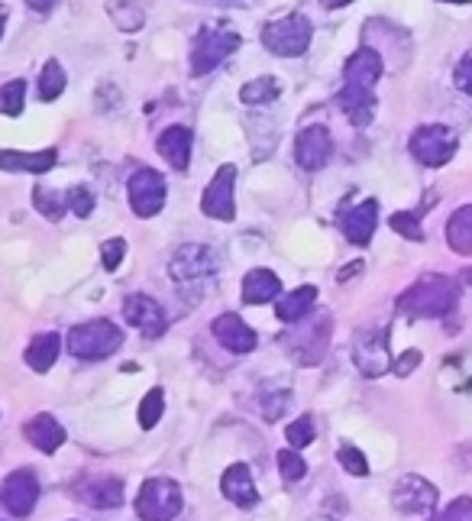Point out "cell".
Instances as JSON below:
<instances>
[{
	"label": "cell",
	"mask_w": 472,
	"mask_h": 521,
	"mask_svg": "<svg viewBox=\"0 0 472 521\" xmlns=\"http://www.w3.org/2000/svg\"><path fill=\"white\" fill-rule=\"evenodd\" d=\"M59 353H62V337L49 331V334H36L30 340L23 360H26V366L33 369V373H49V369L55 366V360H59Z\"/></svg>",
	"instance_id": "d4e9b609"
},
{
	"label": "cell",
	"mask_w": 472,
	"mask_h": 521,
	"mask_svg": "<svg viewBox=\"0 0 472 521\" xmlns=\"http://www.w3.org/2000/svg\"><path fill=\"white\" fill-rule=\"evenodd\" d=\"M65 85H68L65 68L59 65V59H49V62L43 65V72H39V98H43V101L62 98Z\"/></svg>",
	"instance_id": "4dcf8cb0"
},
{
	"label": "cell",
	"mask_w": 472,
	"mask_h": 521,
	"mask_svg": "<svg viewBox=\"0 0 472 521\" xmlns=\"http://www.w3.org/2000/svg\"><path fill=\"white\" fill-rule=\"evenodd\" d=\"M337 224L343 230V237L350 240L353 246H369L372 243V233L379 227V201L376 198H366L353 204V208H343Z\"/></svg>",
	"instance_id": "2e32d148"
},
{
	"label": "cell",
	"mask_w": 472,
	"mask_h": 521,
	"mask_svg": "<svg viewBox=\"0 0 472 521\" xmlns=\"http://www.w3.org/2000/svg\"><path fill=\"white\" fill-rule=\"evenodd\" d=\"M26 4H30V10H36V13H49L55 7V0H26Z\"/></svg>",
	"instance_id": "ee69618b"
},
{
	"label": "cell",
	"mask_w": 472,
	"mask_h": 521,
	"mask_svg": "<svg viewBox=\"0 0 472 521\" xmlns=\"http://www.w3.org/2000/svg\"><path fill=\"white\" fill-rule=\"evenodd\" d=\"M123 256H127V240L123 237H110L101 243V263L107 272H117L120 263H123Z\"/></svg>",
	"instance_id": "f35d334b"
},
{
	"label": "cell",
	"mask_w": 472,
	"mask_h": 521,
	"mask_svg": "<svg viewBox=\"0 0 472 521\" xmlns=\"http://www.w3.org/2000/svg\"><path fill=\"white\" fill-rule=\"evenodd\" d=\"M279 98H282V81L275 75L253 78L240 88V101L249 104V107H266V104H275Z\"/></svg>",
	"instance_id": "f1b7e54d"
},
{
	"label": "cell",
	"mask_w": 472,
	"mask_h": 521,
	"mask_svg": "<svg viewBox=\"0 0 472 521\" xmlns=\"http://www.w3.org/2000/svg\"><path fill=\"white\" fill-rule=\"evenodd\" d=\"M314 36V26L304 13H288L282 20H272L262 26V46L279 59H298L308 52Z\"/></svg>",
	"instance_id": "5b68a950"
},
{
	"label": "cell",
	"mask_w": 472,
	"mask_h": 521,
	"mask_svg": "<svg viewBox=\"0 0 472 521\" xmlns=\"http://www.w3.org/2000/svg\"><path fill=\"white\" fill-rule=\"evenodd\" d=\"M353 363L366 379H379L392 369V350H388V331H363L353 340Z\"/></svg>",
	"instance_id": "8fae6325"
},
{
	"label": "cell",
	"mask_w": 472,
	"mask_h": 521,
	"mask_svg": "<svg viewBox=\"0 0 472 521\" xmlns=\"http://www.w3.org/2000/svg\"><path fill=\"white\" fill-rule=\"evenodd\" d=\"M453 85L472 98V49L466 52L460 62H456V68H453Z\"/></svg>",
	"instance_id": "b9f144b4"
},
{
	"label": "cell",
	"mask_w": 472,
	"mask_h": 521,
	"mask_svg": "<svg viewBox=\"0 0 472 521\" xmlns=\"http://www.w3.org/2000/svg\"><path fill=\"white\" fill-rule=\"evenodd\" d=\"M456 146H460V140H456V133L450 127H443V123H427V127H418L411 133V143H408L411 156L427 169L447 166V162L456 156Z\"/></svg>",
	"instance_id": "ba28073f"
},
{
	"label": "cell",
	"mask_w": 472,
	"mask_h": 521,
	"mask_svg": "<svg viewBox=\"0 0 472 521\" xmlns=\"http://www.w3.org/2000/svg\"><path fill=\"white\" fill-rule=\"evenodd\" d=\"M211 331L220 340V347H227L230 353H253L259 344L256 331L240 318V314H220V318H214Z\"/></svg>",
	"instance_id": "d6986e66"
},
{
	"label": "cell",
	"mask_w": 472,
	"mask_h": 521,
	"mask_svg": "<svg viewBox=\"0 0 472 521\" xmlns=\"http://www.w3.org/2000/svg\"><path fill=\"white\" fill-rule=\"evenodd\" d=\"M385 72L382 56L376 49H356L343 65V88L337 94L340 111L353 127H369L376 117V85Z\"/></svg>",
	"instance_id": "6da1fadb"
},
{
	"label": "cell",
	"mask_w": 472,
	"mask_h": 521,
	"mask_svg": "<svg viewBox=\"0 0 472 521\" xmlns=\"http://www.w3.org/2000/svg\"><path fill=\"white\" fill-rule=\"evenodd\" d=\"M388 227H392L395 233H401V237L411 240V243L424 240V227L418 221V214H411V211H395L392 217H388Z\"/></svg>",
	"instance_id": "d590c367"
},
{
	"label": "cell",
	"mask_w": 472,
	"mask_h": 521,
	"mask_svg": "<svg viewBox=\"0 0 472 521\" xmlns=\"http://www.w3.org/2000/svg\"><path fill=\"white\" fill-rule=\"evenodd\" d=\"M0 499H4L7 512L17 515V518H26L33 515L36 502H39V479L33 470H13L4 486H0Z\"/></svg>",
	"instance_id": "5bb4252c"
},
{
	"label": "cell",
	"mask_w": 472,
	"mask_h": 521,
	"mask_svg": "<svg viewBox=\"0 0 472 521\" xmlns=\"http://www.w3.org/2000/svg\"><path fill=\"white\" fill-rule=\"evenodd\" d=\"M4 23H7V17H4V10H0V39H4Z\"/></svg>",
	"instance_id": "7dc6e473"
},
{
	"label": "cell",
	"mask_w": 472,
	"mask_h": 521,
	"mask_svg": "<svg viewBox=\"0 0 472 521\" xmlns=\"http://www.w3.org/2000/svg\"><path fill=\"white\" fill-rule=\"evenodd\" d=\"M333 156V136L327 127L314 123V127H304L295 140V159L304 172H321Z\"/></svg>",
	"instance_id": "9a60e30c"
},
{
	"label": "cell",
	"mask_w": 472,
	"mask_h": 521,
	"mask_svg": "<svg viewBox=\"0 0 472 521\" xmlns=\"http://www.w3.org/2000/svg\"><path fill=\"white\" fill-rule=\"evenodd\" d=\"M146 7H149V0H110L107 13H110V20H114L117 30L140 33L143 23H146Z\"/></svg>",
	"instance_id": "4316f807"
},
{
	"label": "cell",
	"mask_w": 472,
	"mask_h": 521,
	"mask_svg": "<svg viewBox=\"0 0 472 521\" xmlns=\"http://www.w3.org/2000/svg\"><path fill=\"white\" fill-rule=\"evenodd\" d=\"M220 492L224 499H230L236 509H256L259 505V489L253 483V473H249L246 463H230L224 476H220Z\"/></svg>",
	"instance_id": "ac0fdd59"
},
{
	"label": "cell",
	"mask_w": 472,
	"mask_h": 521,
	"mask_svg": "<svg viewBox=\"0 0 472 521\" xmlns=\"http://www.w3.org/2000/svg\"><path fill=\"white\" fill-rule=\"evenodd\" d=\"M243 46V39L230 26H204L191 43V75H211L217 65H224L236 49Z\"/></svg>",
	"instance_id": "277c9868"
},
{
	"label": "cell",
	"mask_w": 472,
	"mask_h": 521,
	"mask_svg": "<svg viewBox=\"0 0 472 521\" xmlns=\"http://www.w3.org/2000/svg\"><path fill=\"white\" fill-rule=\"evenodd\" d=\"M288 405H291V392H275V395H266V399H262V415H266V421H279L285 411H288Z\"/></svg>",
	"instance_id": "60d3db41"
},
{
	"label": "cell",
	"mask_w": 472,
	"mask_h": 521,
	"mask_svg": "<svg viewBox=\"0 0 472 521\" xmlns=\"http://www.w3.org/2000/svg\"><path fill=\"white\" fill-rule=\"evenodd\" d=\"M26 104V81L10 78L4 88H0V114L4 117H20Z\"/></svg>",
	"instance_id": "1f68e13d"
},
{
	"label": "cell",
	"mask_w": 472,
	"mask_h": 521,
	"mask_svg": "<svg viewBox=\"0 0 472 521\" xmlns=\"http://www.w3.org/2000/svg\"><path fill=\"white\" fill-rule=\"evenodd\" d=\"M314 301H317V289H314V285H298L295 292H288V295L279 298V305H275V314H279V321H285V324H298V321H304L311 314Z\"/></svg>",
	"instance_id": "484cf974"
},
{
	"label": "cell",
	"mask_w": 472,
	"mask_h": 521,
	"mask_svg": "<svg viewBox=\"0 0 472 521\" xmlns=\"http://www.w3.org/2000/svg\"><path fill=\"white\" fill-rule=\"evenodd\" d=\"M191 146H194V136L188 127H165L159 133V140H156V149H159V156L169 162L172 169L178 172H188L191 166Z\"/></svg>",
	"instance_id": "ffe728a7"
},
{
	"label": "cell",
	"mask_w": 472,
	"mask_h": 521,
	"mask_svg": "<svg viewBox=\"0 0 472 521\" xmlns=\"http://www.w3.org/2000/svg\"><path fill=\"white\" fill-rule=\"evenodd\" d=\"M430 521H472V499L469 496H460V499H453L447 509L437 512Z\"/></svg>",
	"instance_id": "ab89813d"
},
{
	"label": "cell",
	"mask_w": 472,
	"mask_h": 521,
	"mask_svg": "<svg viewBox=\"0 0 472 521\" xmlns=\"http://www.w3.org/2000/svg\"><path fill=\"white\" fill-rule=\"evenodd\" d=\"M236 166H220L214 172V178L207 182L204 195H201V211L204 217H211V221H233L236 217Z\"/></svg>",
	"instance_id": "30bf717a"
},
{
	"label": "cell",
	"mask_w": 472,
	"mask_h": 521,
	"mask_svg": "<svg viewBox=\"0 0 472 521\" xmlns=\"http://www.w3.org/2000/svg\"><path fill=\"white\" fill-rule=\"evenodd\" d=\"M282 298V279L272 269L259 266L249 269L243 279V301L246 305H269V301Z\"/></svg>",
	"instance_id": "cb8c5ba5"
},
{
	"label": "cell",
	"mask_w": 472,
	"mask_h": 521,
	"mask_svg": "<svg viewBox=\"0 0 472 521\" xmlns=\"http://www.w3.org/2000/svg\"><path fill=\"white\" fill-rule=\"evenodd\" d=\"M447 246L460 256H472V204L456 208L447 221Z\"/></svg>",
	"instance_id": "83f0119b"
},
{
	"label": "cell",
	"mask_w": 472,
	"mask_h": 521,
	"mask_svg": "<svg viewBox=\"0 0 472 521\" xmlns=\"http://www.w3.org/2000/svg\"><path fill=\"white\" fill-rule=\"evenodd\" d=\"M291 327H295V331L285 337L288 353L295 356L301 366H317L327 356V347H330V331H333L330 314L321 311V314H314V318H304Z\"/></svg>",
	"instance_id": "52a82bcc"
},
{
	"label": "cell",
	"mask_w": 472,
	"mask_h": 521,
	"mask_svg": "<svg viewBox=\"0 0 472 521\" xmlns=\"http://www.w3.org/2000/svg\"><path fill=\"white\" fill-rule=\"evenodd\" d=\"M440 4H472V0H440Z\"/></svg>",
	"instance_id": "c3c4849f"
},
{
	"label": "cell",
	"mask_w": 472,
	"mask_h": 521,
	"mask_svg": "<svg viewBox=\"0 0 472 521\" xmlns=\"http://www.w3.org/2000/svg\"><path fill=\"white\" fill-rule=\"evenodd\" d=\"M162 415H165V392L156 386V389H149L140 402V428L152 431L162 421Z\"/></svg>",
	"instance_id": "d6a6232c"
},
{
	"label": "cell",
	"mask_w": 472,
	"mask_h": 521,
	"mask_svg": "<svg viewBox=\"0 0 472 521\" xmlns=\"http://www.w3.org/2000/svg\"><path fill=\"white\" fill-rule=\"evenodd\" d=\"M392 505L401 515H427L437 509V486L427 483V479L418 473H408L395 483Z\"/></svg>",
	"instance_id": "4fadbf2b"
},
{
	"label": "cell",
	"mask_w": 472,
	"mask_h": 521,
	"mask_svg": "<svg viewBox=\"0 0 472 521\" xmlns=\"http://www.w3.org/2000/svg\"><path fill=\"white\" fill-rule=\"evenodd\" d=\"M463 282H466V285H472V269H466V272H463Z\"/></svg>",
	"instance_id": "681fc988"
},
{
	"label": "cell",
	"mask_w": 472,
	"mask_h": 521,
	"mask_svg": "<svg viewBox=\"0 0 472 521\" xmlns=\"http://www.w3.org/2000/svg\"><path fill=\"white\" fill-rule=\"evenodd\" d=\"M359 269H363V263H350V266H346V269L340 272V279H350V276H356Z\"/></svg>",
	"instance_id": "f6af8a7d"
},
{
	"label": "cell",
	"mask_w": 472,
	"mask_h": 521,
	"mask_svg": "<svg viewBox=\"0 0 472 521\" xmlns=\"http://www.w3.org/2000/svg\"><path fill=\"white\" fill-rule=\"evenodd\" d=\"M78 496L91 509H120L123 505V483L117 476H91L78 486Z\"/></svg>",
	"instance_id": "44dd1931"
},
{
	"label": "cell",
	"mask_w": 472,
	"mask_h": 521,
	"mask_svg": "<svg viewBox=\"0 0 472 521\" xmlns=\"http://www.w3.org/2000/svg\"><path fill=\"white\" fill-rule=\"evenodd\" d=\"M94 204H97V198H94V191L88 185H75L72 191H68V211H75V217H81V221L91 217Z\"/></svg>",
	"instance_id": "74e56055"
},
{
	"label": "cell",
	"mask_w": 472,
	"mask_h": 521,
	"mask_svg": "<svg viewBox=\"0 0 472 521\" xmlns=\"http://www.w3.org/2000/svg\"><path fill=\"white\" fill-rule=\"evenodd\" d=\"M460 301V285L440 272H427L398 298V311L408 318H447Z\"/></svg>",
	"instance_id": "7a4b0ae2"
},
{
	"label": "cell",
	"mask_w": 472,
	"mask_h": 521,
	"mask_svg": "<svg viewBox=\"0 0 472 521\" xmlns=\"http://www.w3.org/2000/svg\"><path fill=\"white\" fill-rule=\"evenodd\" d=\"M285 437H288V447H291V450H301V447L314 444V437H317L314 418H311V415L295 418V421H291L288 428H285Z\"/></svg>",
	"instance_id": "e575fe53"
},
{
	"label": "cell",
	"mask_w": 472,
	"mask_h": 521,
	"mask_svg": "<svg viewBox=\"0 0 472 521\" xmlns=\"http://www.w3.org/2000/svg\"><path fill=\"white\" fill-rule=\"evenodd\" d=\"M33 204H36V211L46 217V221L59 224L62 217H65V211H68V191L36 185L33 188Z\"/></svg>",
	"instance_id": "f546056e"
},
{
	"label": "cell",
	"mask_w": 472,
	"mask_h": 521,
	"mask_svg": "<svg viewBox=\"0 0 472 521\" xmlns=\"http://www.w3.org/2000/svg\"><path fill=\"white\" fill-rule=\"evenodd\" d=\"M217 266H220V259H217V253L211 250V246H204V243H185V246H178V253L172 256L169 276L175 282H198V279L214 276Z\"/></svg>",
	"instance_id": "7c38bea8"
},
{
	"label": "cell",
	"mask_w": 472,
	"mask_h": 521,
	"mask_svg": "<svg viewBox=\"0 0 472 521\" xmlns=\"http://www.w3.org/2000/svg\"><path fill=\"white\" fill-rule=\"evenodd\" d=\"M311 521H337V518H330V515H317V518H311Z\"/></svg>",
	"instance_id": "f907efd6"
},
{
	"label": "cell",
	"mask_w": 472,
	"mask_h": 521,
	"mask_svg": "<svg viewBox=\"0 0 472 521\" xmlns=\"http://www.w3.org/2000/svg\"><path fill=\"white\" fill-rule=\"evenodd\" d=\"M279 473H282V479L285 483H301L304 476H308V460H304L298 450H279Z\"/></svg>",
	"instance_id": "836d02e7"
},
{
	"label": "cell",
	"mask_w": 472,
	"mask_h": 521,
	"mask_svg": "<svg viewBox=\"0 0 472 521\" xmlns=\"http://www.w3.org/2000/svg\"><path fill=\"white\" fill-rule=\"evenodd\" d=\"M123 318H127L130 327H136L143 337H162L165 334V311L159 308V301H152L149 295H127L123 298Z\"/></svg>",
	"instance_id": "e0dca14e"
},
{
	"label": "cell",
	"mask_w": 472,
	"mask_h": 521,
	"mask_svg": "<svg viewBox=\"0 0 472 521\" xmlns=\"http://www.w3.org/2000/svg\"><path fill=\"white\" fill-rule=\"evenodd\" d=\"M59 162V149H39V153H20V149H0V169L4 172H30L43 175L55 169Z\"/></svg>",
	"instance_id": "7402d4cb"
},
{
	"label": "cell",
	"mask_w": 472,
	"mask_h": 521,
	"mask_svg": "<svg viewBox=\"0 0 472 521\" xmlns=\"http://www.w3.org/2000/svg\"><path fill=\"white\" fill-rule=\"evenodd\" d=\"M23 437L26 441H30L36 450H43V454H55V450H59L62 444H65V428L59 421H55L52 415H36V418H30L23 424Z\"/></svg>",
	"instance_id": "603a6c76"
},
{
	"label": "cell",
	"mask_w": 472,
	"mask_h": 521,
	"mask_svg": "<svg viewBox=\"0 0 472 521\" xmlns=\"http://www.w3.org/2000/svg\"><path fill=\"white\" fill-rule=\"evenodd\" d=\"M165 178L156 169H136L127 182V195H130V208L140 221H152L162 208H165Z\"/></svg>",
	"instance_id": "9c48e42d"
},
{
	"label": "cell",
	"mask_w": 472,
	"mask_h": 521,
	"mask_svg": "<svg viewBox=\"0 0 472 521\" xmlns=\"http://www.w3.org/2000/svg\"><path fill=\"white\" fill-rule=\"evenodd\" d=\"M136 515L143 521H172L182 515V505H185V496H182V486L175 483L169 476H152L140 486L136 492Z\"/></svg>",
	"instance_id": "8992f818"
},
{
	"label": "cell",
	"mask_w": 472,
	"mask_h": 521,
	"mask_svg": "<svg viewBox=\"0 0 472 521\" xmlns=\"http://www.w3.org/2000/svg\"><path fill=\"white\" fill-rule=\"evenodd\" d=\"M421 360H424V356H421V350H405V353H401V356H398V360L392 363V369H395V376H411V373H414V369H418V366H421Z\"/></svg>",
	"instance_id": "7bdbcfd3"
},
{
	"label": "cell",
	"mask_w": 472,
	"mask_h": 521,
	"mask_svg": "<svg viewBox=\"0 0 472 521\" xmlns=\"http://www.w3.org/2000/svg\"><path fill=\"white\" fill-rule=\"evenodd\" d=\"M123 347V327L114 321H85L68 331V350L78 360H107Z\"/></svg>",
	"instance_id": "3957f363"
},
{
	"label": "cell",
	"mask_w": 472,
	"mask_h": 521,
	"mask_svg": "<svg viewBox=\"0 0 472 521\" xmlns=\"http://www.w3.org/2000/svg\"><path fill=\"white\" fill-rule=\"evenodd\" d=\"M337 460H340V466L350 476H369V460H366V454L359 447H353V444H340V450H337Z\"/></svg>",
	"instance_id": "8d00e7d4"
},
{
	"label": "cell",
	"mask_w": 472,
	"mask_h": 521,
	"mask_svg": "<svg viewBox=\"0 0 472 521\" xmlns=\"http://www.w3.org/2000/svg\"><path fill=\"white\" fill-rule=\"evenodd\" d=\"M321 4H324L327 10H337V7H346V4H353V0H321Z\"/></svg>",
	"instance_id": "bcb514c9"
}]
</instances>
